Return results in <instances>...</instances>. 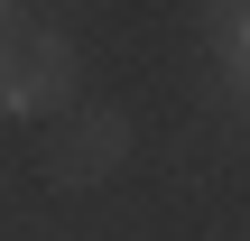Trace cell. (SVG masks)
Listing matches in <instances>:
<instances>
[{
    "instance_id": "6da1fadb",
    "label": "cell",
    "mask_w": 250,
    "mask_h": 241,
    "mask_svg": "<svg viewBox=\"0 0 250 241\" xmlns=\"http://www.w3.org/2000/svg\"><path fill=\"white\" fill-rule=\"evenodd\" d=\"M74 84H83V56L65 28H37L19 19L0 37V111L9 121H46V111H74Z\"/></svg>"
},
{
    "instance_id": "7a4b0ae2",
    "label": "cell",
    "mask_w": 250,
    "mask_h": 241,
    "mask_svg": "<svg viewBox=\"0 0 250 241\" xmlns=\"http://www.w3.org/2000/svg\"><path fill=\"white\" fill-rule=\"evenodd\" d=\"M130 111H111V102H74L65 121H56V139H46V176L56 186H102L111 167H130Z\"/></svg>"
},
{
    "instance_id": "277c9868",
    "label": "cell",
    "mask_w": 250,
    "mask_h": 241,
    "mask_svg": "<svg viewBox=\"0 0 250 241\" xmlns=\"http://www.w3.org/2000/svg\"><path fill=\"white\" fill-rule=\"evenodd\" d=\"M9 28H19V9H9V0H0V37H9Z\"/></svg>"
},
{
    "instance_id": "3957f363",
    "label": "cell",
    "mask_w": 250,
    "mask_h": 241,
    "mask_svg": "<svg viewBox=\"0 0 250 241\" xmlns=\"http://www.w3.org/2000/svg\"><path fill=\"white\" fill-rule=\"evenodd\" d=\"M223 46H232V74L250 84V9H232V37H223Z\"/></svg>"
}]
</instances>
